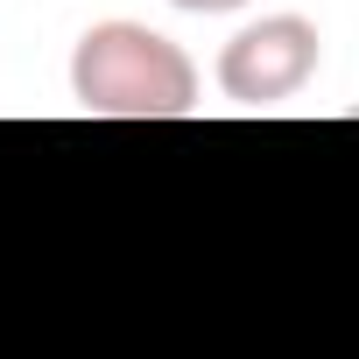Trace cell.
Segmentation results:
<instances>
[{
    "label": "cell",
    "mask_w": 359,
    "mask_h": 359,
    "mask_svg": "<svg viewBox=\"0 0 359 359\" xmlns=\"http://www.w3.org/2000/svg\"><path fill=\"white\" fill-rule=\"evenodd\" d=\"M71 99L92 120H191L198 64L148 22H92L71 50Z\"/></svg>",
    "instance_id": "cell-1"
},
{
    "label": "cell",
    "mask_w": 359,
    "mask_h": 359,
    "mask_svg": "<svg viewBox=\"0 0 359 359\" xmlns=\"http://www.w3.org/2000/svg\"><path fill=\"white\" fill-rule=\"evenodd\" d=\"M317 78V22L261 15L219 50V92L233 106H282Z\"/></svg>",
    "instance_id": "cell-2"
},
{
    "label": "cell",
    "mask_w": 359,
    "mask_h": 359,
    "mask_svg": "<svg viewBox=\"0 0 359 359\" xmlns=\"http://www.w3.org/2000/svg\"><path fill=\"white\" fill-rule=\"evenodd\" d=\"M169 8H184V15H233V8H247V0H169Z\"/></svg>",
    "instance_id": "cell-3"
}]
</instances>
